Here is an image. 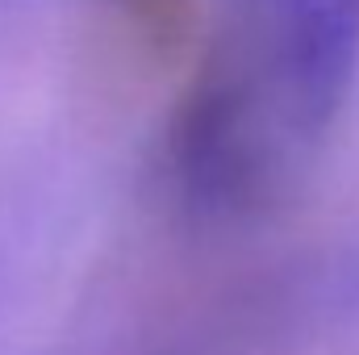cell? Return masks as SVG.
I'll return each mask as SVG.
<instances>
[{"instance_id": "2", "label": "cell", "mask_w": 359, "mask_h": 355, "mask_svg": "<svg viewBox=\"0 0 359 355\" xmlns=\"http://www.w3.org/2000/svg\"><path fill=\"white\" fill-rule=\"evenodd\" d=\"M126 13H134V21H142L151 34H180L188 21V0H117Z\"/></svg>"}, {"instance_id": "1", "label": "cell", "mask_w": 359, "mask_h": 355, "mask_svg": "<svg viewBox=\"0 0 359 355\" xmlns=\"http://www.w3.org/2000/svg\"><path fill=\"white\" fill-rule=\"evenodd\" d=\"M359 67V0H222L168 130V168L201 217L284 205L334 130Z\"/></svg>"}]
</instances>
